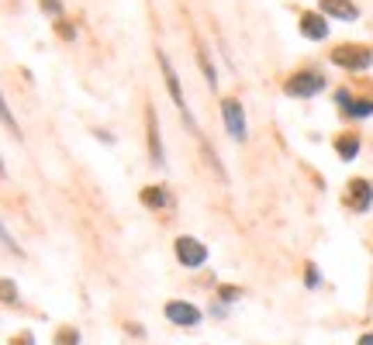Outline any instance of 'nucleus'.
Segmentation results:
<instances>
[{
    "label": "nucleus",
    "mask_w": 373,
    "mask_h": 345,
    "mask_svg": "<svg viewBox=\"0 0 373 345\" xmlns=\"http://www.w3.org/2000/svg\"><path fill=\"white\" fill-rule=\"evenodd\" d=\"M332 63L342 66V70H370L373 52L363 49V45H339V49L332 52Z\"/></svg>",
    "instance_id": "f257e3e1"
},
{
    "label": "nucleus",
    "mask_w": 373,
    "mask_h": 345,
    "mask_svg": "<svg viewBox=\"0 0 373 345\" xmlns=\"http://www.w3.org/2000/svg\"><path fill=\"white\" fill-rule=\"evenodd\" d=\"M221 114H225L228 135L239 138V142H246V114H242V104H239L235 97H225V100H221Z\"/></svg>",
    "instance_id": "f03ea898"
},
{
    "label": "nucleus",
    "mask_w": 373,
    "mask_h": 345,
    "mask_svg": "<svg viewBox=\"0 0 373 345\" xmlns=\"http://www.w3.org/2000/svg\"><path fill=\"white\" fill-rule=\"evenodd\" d=\"M322 86H325V80L318 73H297V77L287 80V93L290 97H315Z\"/></svg>",
    "instance_id": "7ed1b4c3"
},
{
    "label": "nucleus",
    "mask_w": 373,
    "mask_h": 345,
    "mask_svg": "<svg viewBox=\"0 0 373 345\" xmlns=\"http://www.w3.org/2000/svg\"><path fill=\"white\" fill-rule=\"evenodd\" d=\"M177 259L190 266V269H197V266H204L207 262V249L197 242V239H177Z\"/></svg>",
    "instance_id": "20e7f679"
},
{
    "label": "nucleus",
    "mask_w": 373,
    "mask_h": 345,
    "mask_svg": "<svg viewBox=\"0 0 373 345\" xmlns=\"http://www.w3.org/2000/svg\"><path fill=\"white\" fill-rule=\"evenodd\" d=\"M370 200H373L370 183H367V179H353L349 190H346V204H349L356 214H363V211H370Z\"/></svg>",
    "instance_id": "39448f33"
},
{
    "label": "nucleus",
    "mask_w": 373,
    "mask_h": 345,
    "mask_svg": "<svg viewBox=\"0 0 373 345\" xmlns=\"http://www.w3.org/2000/svg\"><path fill=\"white\" fill-rule=\"evenodd\" d=\"M166 318H170L173 325H184V328L200 325V311H197L193 304H184V300H170V304H166Z\"/></svg>",
    "instance_id": "423d86ee"
},
{
    "label": "nucleus",
    "mask_w": 373,
    "mask_h": 345,
    "mask_svg": "<svg viewBox=\"0 0 373 345\" xmlns=\"http://www.w3.org/2000/svg\"><path fill=\"white\" fill-rule=\"evenodd\" d=\"M322 14H332L339 21H356L360 17V10H356L353 0H322Z\"/></svg>",
    "instance_id": "0eeeda50"
},
{
    "label": "nucleus",
    "mask_w": 373,
    "mask_h": 345,
    "mask_svg": "<svg viewBox=\"0 0 373 345\" xmlns=\"http://www.w3.org/2000/svg\"><path fill=\"white\" fill-rule=\"evenodd\" d=\"M301 31H304V38L322 42V38L328 35V24L322 21V14H304V17H301Z\"/></svg>",
    "instance_id": "6e6552de"
},
{
    "label": "nucleus",
    "mask_w": 373,
    "mask_h": 345,
    "mask_svg": "<svg viewBox=\"0 0 373 345\" xmlns=\"http://www.w3.org/2000/svg\"><path fill=\"white\" fill-rule=\"evenodd\" d=\"M339 104H342V111H346L349 118H370L373 114V100H349L346 90L339 93Z\"/></svg>",
    "instance_id": "1a4fd4ad"
},
{
    "label": "nucleus",
    "mask_w": 373,
    "mask_h": 345,
    "mask_svg": "<svg viewBox=\"0 0 373 345\" xmlns=\"http://www.w3.org/2000/svg\"><path fill=\"white\" fill-rule=\"evenodd\" d=\"M159 66H163V77H166V86H170V93H173V100H177V107L186 114V104H184V93H180V83H177V73H173V66H170V59L159 52Z\"/></svg>",
    "instance_id": "9d476101"
},
{
    "label": "nucleus",
    "mask_w": 373,
    "mask_h": 345,
    "mask_svg": "<svg viewBox=\"0 0 373 345\" xmlns=\"http://www.w3.org/2000/svg\"><path fill=\"white\" fill-rule=\"evenodd\" d=\"M142 204L145 207H170V193L163 186H145L142 190Z\"/></svg>",
    "instance_id": "9b49d317"
},
{
    "label": "nucleus",
    "mask_w": 373,
    "mask_h": 345,
    "mask_svg": "<svg viewBox=\"0 0 373 345\" xmlns=\"http://www.w3.org/2000/svg\"><path fill=\"white\" fill-rule=\"evenodd\" d=\"M145 121H149V149H152V159L163 163V145H159V125H156V114L149 111Z\"/></svg>",
    "instance_id": "f8f14e48"
},
{
    "label": "nucleus",
    "mask_w": 373,
    "mask_h": 345,
    "mask_svg": "<svg viewBox=\"0 0 373 345\" xmlns=\"http://www.w3.org/2000/svg\"><path fill=\"white\" fill-rule=\"evenodd\" d=\"M335 152H339V159H356V152H360V138H356V135H342V138H335Z\"/></svg>",
    "instance_id": "ddd939ff"
},
{
    "label": "nucleus",
    "mask_w": 373,
    "mask_h": 345,
    "mask_svg": "<svg viewBox=\"0 0 373 345\" xmlns=\"http://www.w3.org/2000/svg\"><path fill=\"white\" fill-rule=\"evenodd\" d=\"M80 339H77V332H63L59 339H56V345H77Z\"/></svg>",
    "instance_id": "4468645a"
},
{
    "label": "nucleus",
    "mask_w": 373,
    "mask_h": 345,
    "mask_svg": "<svg viewBox=\"0 0 373 345\" xmlns=\"http://www.w3.org/2000/svg\"><path fill=\"white\" fill-rule=\"evenodd\" d=\"M42 10H49V14H59V10H63V3H59V0H42Z\"/></svg>",
    "instance_id": "2eb2a0df"
},
{
    "label": "nucleus",
    "mask_w": 373,
    "mask_h": 345,
    "mask_svg": "<svg viewBox=\"0 0 373 345\" xmlns=\"http://www.w3.org/2000/svg\"><path fill=\"white\" fill-rule=\"evenodd\" d=\"M235 297H239L235 287H221V300H235Z\"/></svg>",
    "instance_id": "dca6fc26"
},
{
    "label": "nucleus",
    "mask_w": 373,
    "mask_h": 345,
    "mask_svg": "<svg viewBox=\"0 0 373 345\" xmlns=\"http://www.w3.org/2000/svg\"><path fill=\"white\" fill-rule=\"evenodd\" d=\"M308 287H318V269L308 266Z\"/></svg>",
    "instance_id": "f3484780"
},
{
    "label": "nucleus",
    "mask_w": 373,
    "mask_h": 345,
    "mask_svg": "<svg viewBox=\"0 0 373 345\" xmlns=\"http://www.w3.org/2000/svg\"><path fill=\"white\" fill-rule=\"evenodd\" d=\"M3 294H7V300H14V283L10 280H3Z\"/></svg>",
    "instance_id": "a211bd4d"
},
{
    "label": "nucleus",
    "mask_w": 373,
    "mask_h": 345,
    "mask_svg": "<svg viewBox=\"0 0 373 345\" xmlns=\"http://www.w3.org/2000/svg\"><path fill=\"white\" fill-rule=\"evenodd\" d=\"M360 345H373V335H363V339H360Z\"/></svg>",
    "instance_id": "6ab92c4d"
}]
</instances>
